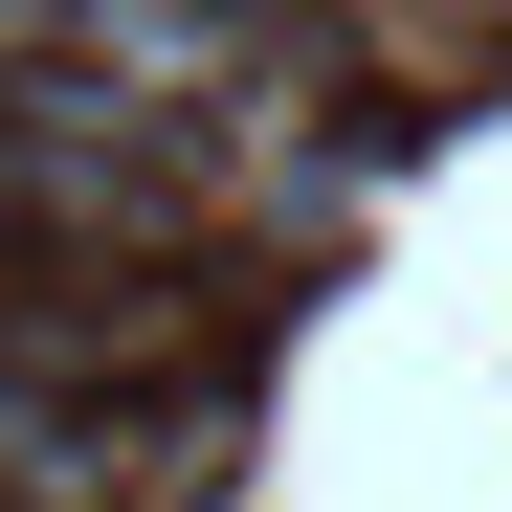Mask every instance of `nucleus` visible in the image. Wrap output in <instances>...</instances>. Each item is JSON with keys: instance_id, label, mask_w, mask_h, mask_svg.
I'll use <instances>...</instances> for the list:
<instances>
[{"instance_id": "1", "label": "nucleus", "mask_w": 512, "mask_h": 512, "mask_svg": "<svg viewBox=\"0 0 512 512\" xmlns=\"http://www.w3.org/2000/svg\"><path fill=\"white\" fill-rule=\"evenodd\" d=\"M45 290V223H23V179H0V312H23Z\"/></svg>"}, {"instance_id": "2", "label": "nucleus", "mask_w": 512, "mask_h": 512, "mask_svg": "<svg viewBox=\"0 0 512 512\" xmlns=\"http://www.w3.org/2000/svg\"><path fill=\"white\" fill-rule=\"evenodd\" d=\"M490 23H512V0H490Z\"/></svg>"}]
</instances>
